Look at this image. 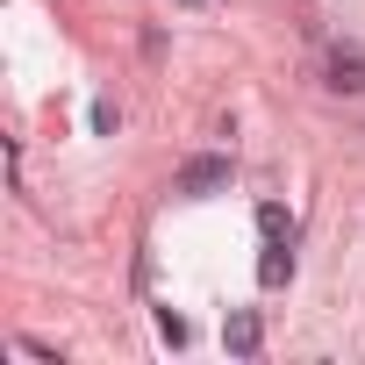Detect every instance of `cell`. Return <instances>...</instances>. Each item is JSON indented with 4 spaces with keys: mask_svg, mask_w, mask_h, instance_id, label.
I'll return each instance as SVG.
<instances>
[{
    "mask_svg": "<svg viewBox=\"0 0 365 365\" xmlns=\"http://www.w3.org/2000/svg\"><path fill=\"white\" fill-rule=\"evenodd\" d=\"M237 179V165H230V150H194L187 165H179V179H172V194H194V201H208V194H222Z\"/></svg>",
    "mask_w": 365,
    "mask_h": 365,
    "instance_id": "1",
    "label": "cell"
},
{
    "mask_svg": "<svg viewBox=\"0 0 365 365\" xmlns=\"http://www.w3.org/2000/svg\"><path fill=\"white\" fill-rule=\"evenodd\" d=\"M222 344H230L237 358H258V344H265V322H258V308H230V322H222Z\"/></svg>",
    "mask_w": 365,
    "mask_h": 365,
    "instance_id": "2",
    "label": "cell"
},
{
    "mask_svg": "<svg viewBox=\"0 0 365 365\" xmlns=\"http://www.w3.org/2000/svg\"><path fill=\"white\" fill-rule=\"evenodd\" d=\"M322 86H329V93H365V58H358V51H329Z\"/></svg>",
    "mask_w": 365,
    "mask_h": 365,
    "instance_id": "3",
    "label": "cell"
},
{
    "mask_svg": "<svg viewBox=\"0 0 365 365\" xmlns=\"http://www.w3.org/2000/svg\"><path fill=\"white\" fill-rule=\"evenodd\" d=\"M294 279V244H272L265 237V258H258V287H287Z\"/></svg>",
    "mask_w": 365,
    "mask_h": 365,
    "instance_id": "4",
    "label": "cell"
},
{
    "mask_svg": "<svg viewBox=\"0 0 365 365\" xmlns=\"http://www.w3.org/2000/svg\"><path fill=\"white\" fill-rule=\"evenodd\" d=\"M258 237H272V244H294V215H287L279 201H265V208H258Z\"/></svg>",
    "mask_w": 365,
    "mask_h": 365,
    "instance_id": "5",
    "label": "cell"
},
{
    "mask_svg": "<svg viewBox=\"0 0 365 365\" xmlns=\"http://www.w3.org/2000/svg\"><path fill=\"white\" fill-rule=\"evenodd\" d=\"M86 122H93V136H115V129H122V108H115V101H93Z\"/></svg>",
    "mask_w": 365,
    "mask_h": 365,
    "instance_id": "6",
    "label": "cell"
},
{
    "mask_svg": "<svg viewBox=\"0 0 365 365\" xmlns=\"http://www.w3.org/2000/svg\"><path fill=\"white\" fill-rule=\"evenodd\" d=\"M158 336H165V344H172V351H179V344H187V322H179V315H172V308H158Z\"/></svg>",
    "mask_w": 365,
    "mask_h": 365,
    "instance_id": "7",
    "label": "cell"
}]
</instances>
